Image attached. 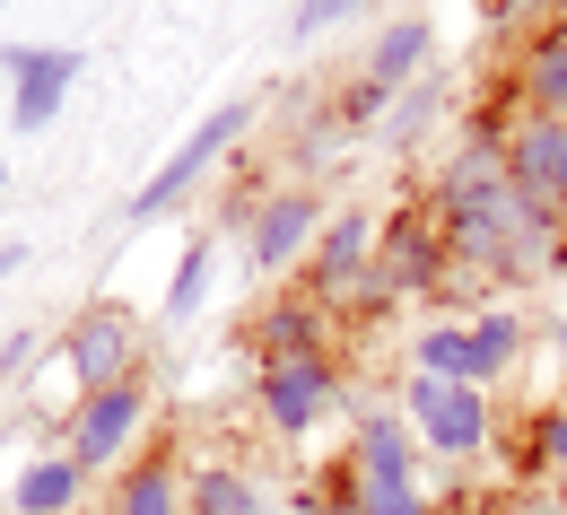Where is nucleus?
<instances>
[{
	"label": "nucleus",
	"mask_w": 567,
	"mask_h": 515,
	"mask_svg": "<svg viewBox=\"0 0 567 515\" xmlns=\"http://www.w3.org/2000/svg\"><path fill=\"white\" fill-rule=\"evenodd\" d=\"M427 210L445 227L454 271H472V280H542L567 262V219L506 184V123H472L436 157Z\"/></svg>",
	"instance_id": "obj_1"
},
{
	"label": "nucleus",
	"mask_w": 567,
	"mask_h": 515,
	"mask_svg": "<svg viewBox=\"0 0 567 515\" xmlns=\"http://www.w3.org/2000/svg\"><path fill=\"white\" fill-rule=\"evenodd\" d=\"M254 123H262V105H254V96H227L218 114H202L184 141L166 148V166H148V184L123 202V219H132V227L175 219V210H184V202H193V193L218 175V157H236V148H245V132H254Z\"/></svg>",
	"instance_id": "obj_2"
},
{
	"label": "nucleus",
	"mask_w": 567,
	"mask_h": 515,
	"mask_svg": "<svg viewBox=\"0 0 567 515\" xmlns=\"http://www.w3.org/2000/svg\"><path fill=\"white\" fill-rule=\"evenodd\" d=\"M254 411L280 445H306L323 420L350 411V375L332 350H306V359H254Z\"/></svg>",
	"instance_id": "obj_3"
},
{
	"label": "nucleus",
	"mask_w": 567,
	"mask_h": 515,
	"mask_svg": "<svg viewBox=\"0 0 567 515\" xmlns=\"http://www.w3.org/2000/svg\"><path fill=\"white\" fill-rule=\"evenodd\" d=\"M402 420L436 463H481L497 445V402L463 375H402Z\"/></svg>",
	"instance_id": "obj_4"
},
{
	"label": "nucleus",
	"mask_w": 567,
	"mask_h": 515,
	"mask_svg": "<svg viewBox=\"0 0 567 515\" xmlns=\"http://www.w3.org/2000/svg\"><path fill=\"white\" fill-rule=\"evenodd\" d=\"M53 359H62V375L79 393L132 384V375H148V315H132V306H79L62 323V341H53Z\"/></svg>",
	"instance_id": "obj_5"
},
{
	"label": "nucleus",
	"mask_w": 567,
	"mask_h": 515,
	"mask_svg": "<svg viewBox=\"0 0 567 515\" xmlns=\"http://www.w3.org/2000/svg\"><path fill=\"white\" fill-rule=\"evenodd\" d=\"M148 411H157L148 375L105 384V393H79L71 411H62V454H71L87 481H96V472H123V463H132V445H141V429H148Z\"/></svg>",
	"instance_id": "obj_6"
},
{
	"label": "nucleus",
	"mask_w": 567,
	"mask_h": 515,
	"mask_svg": "<svg viewBox=\"0 0 567 515\" xmlns=\"http://www.w3.org/2000/svg\"><path fill=\"white\" fill-rule=\"evenodd\" d=\"M323 219H332V193H315V184H271V193L254 202V219H245V262H254L262 280L306 271Z\"/></svg>",
	"instance_id": "obj_7"
},
{
	"label": "nucleus",
	"mask_w": 567,
	"mask_h": 515,
	"mask_svg": "<svg viewBox=\"0 0 567 515\" xmlns=\"http://www.w3.org/2000/svg\"><path fill=\"white\" fill-rule=\"evenodd\" d=\"M375 236H384V219H375V210L332 202V219H323L315 254H306V297H323L332 315H350V297L375 280Z\"/></svg>",
	"instance_id": "obj_8"
},
{
	"label": "nucleus",
	"mask_w": 567,
	"mask_h": 515,
	"mask_svg": "<svg viewBox=\"0 0 567 515\" xmlns=\"http://www.w3.org/2000/svg\"><path fill=\"white\" fill-rule=\"evenodd\" d=\"M375 280H384L393 297H436L445 280H454L445 227H436L427 202H402V210L384 219V236H375Z\"/></svg>",
	"instance_id": "obj_9"
},
{
	"label": "nucleus",
	"mask_w": 567,
	"mask_h": 515,
	"mask_svg": "<svg viewBox=\"0 0 567 515\" xmlns=\"http://www.w3.org/2000/svg\"><path fill=\"white\" fill-rule=\"evenodd\" d=\"M0 71H9V123H18V132H44V123L71 105L87 53H79V44H0Z\"/></svg>",
	"instance_id": "obj_10"
},
{
	"label": "nucleus",
	"mask_w": 567,
	"mask_h": 515,
	"mask_svg": "<svg viewBox=\"0 0 567 515\" xmlns=\"http://www.w3.org/2000/svg\"><path fill=\"white\" fill-rule=\"evenodd\" d=\"M436 71V27H427L420 9H402V18H384L375 35H367V53H358V79L367 87H384V96H402L411 79Z\"/></svg>",
	"instance_id": "obj_11"
},
{
	"label": "nucleus",
	"mask_w": 567,
	"mask_h": 515,
	"mask_svg": "<svg viewBox=\"0 0 567 515\" xmlns=\"http://www.w3.org/2000/svg\"><path fill=\"white\" fill-rule=\"evenodd\" d=\"M463 332H472V384H481V393L506 384V375L524 368V350H533V315H524V306H472Z\"/></svg>",
	"instance_id": "obj_12"
},
{
	"label": "nucleus",
	"mask_w": 567,
	"mask_h": 515,
	"mask_svg": "<svg viewBox=\"0 0 567 515\" xmlns=\"http://www.w3.org/2000/svg\"><path fill=\"white\" fill-rule=\"evenodd\" d=\"M306 350H332V306L323 297H271L254 315V359H306Z\"/></svg>",
	"instance_id": "obj_13"
},
{
	"label": "nucleus",
	"mask_w": 567,
	"mask_h": 515,
	"mask_svg": "<svg viewBox=\"0 0 567 515\" xmlns=\"http://www.w3.org/2000/svg\"><path fill=\"white\" fill-rule=\"evenodd\" d=\"M445 114H454V87H445V79L427 71V79H411V87H402V96L384 105V123H375V141L393 148V157H420V148L436 141V123H445Z\"/></svg>",
	"instance_id": "obj_14"
},
{
	"label": "nucleus",
	"mask_w": 567,
	"mask_h": 515,
	"mask_svg": "<svg viewBox=\"0 0 567 515\" xmlns=\"http://www.w3.org/2000/svg\"><path fill=\"white\" fill-rule=\"evenodd\" d=\"M184 498H193V515H271V490L245 463H227V454L184 463Z\"/></svg>",
	"instance_id": "obj_15"
},
{
	"label": "nucleus",
	"mask_w": 567,
	"mask_h": 515,
	"mask_svg": "<svg viewBox=\"0 0 567 515\" xmlns=\"http://www.w3.org/2000/svg\"><path fill=\"white\" fill-rule=\"evenodd\" d=\"M105 515H193V498H184V463H166V454L123 463L114 490H105Z\"/></svg>",
	"instance_id": "obj_16"
},
{
	"label": "nucleus",
	"mask_w": 567,
	"mask_h": 515,
	"mask_svg": "<svg viewBox=\"0 0 567 515\" xmlns=\"http://www.w3.org/2000/svg\"><path fill=\"white\" fill-rule=\"evenodd\" d=\"M79 498H87V472H79L62 445L35 454V463L9 481V515H79Z\"/></svg>",
	"instance_id": "obj_17"
},
{
	"label": "nucleus",
	"mask_w": 567,
	"mask_h": 515,
	"mask_svg": "<svg viewBox=\"0 0 567 515\" xmlns=\"http://www.w3.org/2000/svg\"><path fill=\"white\" fill-rule=\"evenodd\" d=\"M515 96H524V114L567 123V27H542V35L524 44V62H515Z\"/></svg>",
	"instance_id": "obj_18"
},
{
	"label": "nucleus",
	"mask_w": 567,
	"mask_h": 515,
	"mask_svg": "<svg viewBox=\"0 0 567 515\" xmlns=\"http://www.w3.org/2000/svg\"><path fill=\"white\" fill-rule=\"evenodd\" d=\"M210 271H218V227H202L184 254H175V280L157 297V315L166 323H202V306H210Z\"/></svg>",
	"instance_id": "obj_19"
},
{
	"label": "nucleus",
	"mask_w": 567,
	"mask_h": 515,
	"mask_svg": "<svg viewBox=\"0 0 567 515\" xmlns=\"http://www.w3.org/2000/svg\"><path fill=\"white\" fill-rule=\"evenodd\" d=\"M411 375H463L472 384V332H463V315H436L411 332Z\"/></svg>",
	"instance_id": "obj_20"
},
{
	"label": "nucleus",
	"mask_w": 567,
	"mask_h": 515,
	"mask_svg": "<svg viewBox=\"0 0 567 515\" xmlns=\"http://www.w3.org/2000/svg\"><path fill=\"white\" fill-rule=\"evenodd\" d=\"M358 9H375V0H297V9H288V44H315V35L350 27Z\"/></svg>",
	"instance_id": "obj_21"
},
{
	"label": "nucleus",
	"mask_w": 567,
	"mask_h": 515,
	"mask_svg": "<svg viewBox=\"0 0 567 515\" xmlns=\"http://www.w3.org/2000/svg\"><path fill=\"white\" fill-rule=\"evenodd\" d=\"M44 359V332L35 323H18V332H0V384H18V375H35Z\"/></svg>",
	"instance_id": "obj_22"
},
{
	"label": "nucleus",
	"mask_w": 567,
	"mask_h": 515,
	"mask_svg": "<svg viewBox=\"0 0 567 515\" xmlns=\"http://www.w3.org/2000/svg\"><path fill=\"white\" fill-rule=\"evenodd\" d=\"M533 454H542V472H550V481H567V393L542 411V445H533Z\"/></svg>",
	"instance_id": "obj_23"
},
{
	"label": "nucleus",
	"mask_w": 567,
	"mask_h": 515,
	"mask_svg": "<svg viewBox=\"0 0 567 515\" xmlns=\"http://www.w3.org/2000/svg\"><path fill=\"white\" fill-rule=\"evenodd\" d=\"M427 515H497V507H489V498H472V490H454V498H436Z\"/></svg>",
	"instance_id": "obj_24"
},
{
	"label": "nucleus",
	"mask_w": 567,
	"mask_h": 515,
	"mask_svg": "<svg viewBox=\"0 0 567 515\" xmlns=\"http://www.w3.org/2000/svg\"><path fill=\"white\" fill-rule=\"evenodd\" d=\"M27 262H35V245H18V236H9V245H0V280H18Z\"/></svg>",
	"instance_id": "obj_25"
},
{
	"label": "nucleus",
	"mask_w": 567,
	"mask_h": 515,
	"mask_svg": "<svg viewBox=\"0 0 567 515\" xmlns=\"http://www.w3.org/2000/svg\"><path fill=\"white\" fill-rule=\"evenodd\" d=\"M550 359H559V384H567V306L550 315Z\"/></svg>",
	"instance_id": "obj_26"
},
{
	"label": "nucleus",
	"mask_w": 567,
	"mask_h": 515,
	"mask_svg": "<svg viewBox=\"0 0 567 515\" xmlns=\"http://www.w3.org/2000/svg\"><path fill=\"white\" fill-rule=\"evenodd\" d=\"M559 210H567V148H559Z\"/></svg>",
	"instance_id": "obj_27"
},
{
	"label": "nucleus",
	"mask_w": 567,
	"mask_h": 515,
	"mask_svg": "<svg viewBox=\"0 0 567 515\" xmlns=\"http://www.w3.org/2000/svg\"><path fill=\"white\" fill-rule=\"evenodd\" d=\"M0 193H9V157H0Z\"/></svg>",
	"instance_id": "obj_28"
},
{
	"label": "nucleus",
	"mask_w": 567,
	"mask_h": 515,
	"mask_svg": "<svg viewBox=\"0 0 567 515\" xmlns=\"http://www.w3.org/2000/svg\"><path fill=\"white\" fill-rule=\"evenodd\" d=\"M323 515H358V507H323Z\"/></svg>",
	"instance_id": "obj_29"
}]
</instances>
